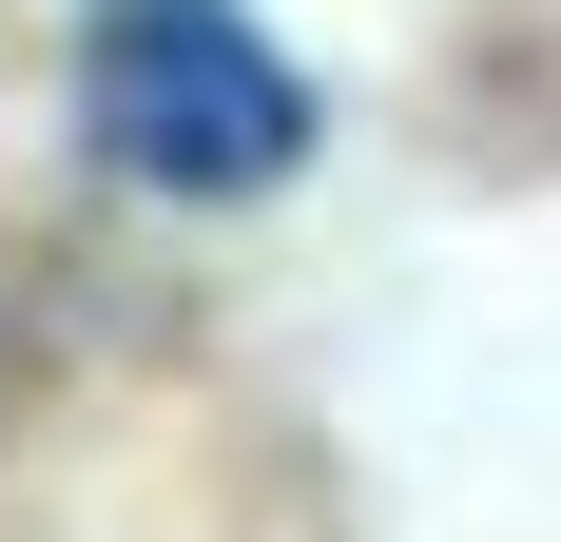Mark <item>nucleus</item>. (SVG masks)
Masks as SVG:
<instances>
[{"label":"nucleus","instance_id":"nucleus-1","mask_svg":"<svg viewBox=\"0 0 561 542\" xmlns=\"http://www.w3.org/2000/svg\"><path fill=\"white\" fill-rule=\"evenodd\" d=\"M78 116L136 194H272L310 156V78L232 0H98L78 20Z\"/></svg>","mask_w":561,"mask_h":542}]
</instances>
